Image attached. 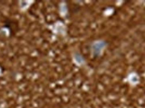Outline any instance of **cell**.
Instances as JSON below:
<instances>
[{"mask_svg": "<svg viewBox=\"0 0 145 108\" xmlns=\"http://www.w3.org/2000/svg\"><path fill=\"white\" fill-rule=\"evenodd\" d=\"M104 44L103 43H102L101 42H99V43H96L95 45L94 46V51L96 52L95 54H99V52H100L102 50L103 47H104Z\"/></svg>", "mask_w": 145, "mask_h": 108, "instance_id": "1", "label": "cell"}]
</instances>
